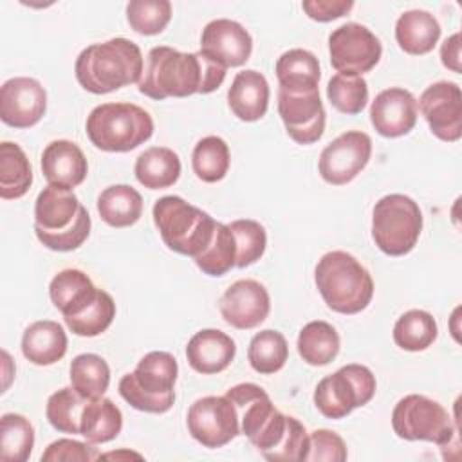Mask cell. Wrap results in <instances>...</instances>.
<instances>
[{"label":"cell","instance_id":"e575fe53","mask_svg":"<svg viewBox=\"0 0 462 462\" xmlns=\"http://www.w3.org/2000/svg\"><path fill=\"white\" fill-rule=\"evenodd\" d=\"M289 357V345L282 332L265 328L253 336L247 348V361L258 374L271 375L283 368Z\"/></svg>","mask_w":462,"mask_h":462},{"label":"cell","instance_id":"f35d334b","mask_svg":"<svg viewBox=\"0 0 462 462\" xmlns=\"http://www.w3.org/2000/svg\"><path fill=\"white\" fill-rule=\"evenodd\" d=\"M88 399L81 397L72 386L60 388L47 399L45 417L49 424L60 433L79 435L81 413Z\"/></svg>","mask_w":462,"mask_h":462},{"label":"cell","instance_id":"5b68a950","mask_svg":"<svg viewBox=\"0 0 462 462\" xmlns=\"http://www.w3.org/2000/svg\"><path fill=\"white\" fill-rule=\"evenodd\" d=\"M177 359L164 350L148 352L134 372L119 381V395L135 410L166 413L175 402Z\"/></svg>","mask_w":462,"mask_h":462},{"label":"cell","instance_id":"7dc6e473","mask_svg":"<svg viewBox=\"0 0 462 462\" xmlns=\"http://www.w3.org/2000/svg\"><path fill=\"white\" fill-rule=\"evenodd\" d=\"M352 7V0H307L301 4L307 16L316 22H332L350 13Z\"/></svg>","mask_w":462,"mask_h":462},{"label":"cell","instance_id":"bcb514c9","mask_svg":"<svg viewBox=\"0 0 462 462\" xmlns=\"http://www.w3.org/2000/svg\"><path fill=\"white\" fill-rule=\"evenodd\" d=\"M99 458L97 449L92 442H79L72 439H58L47 446L42 455V462H61V460H79V462H92Z\"/></svg>","mask_w":462,"mask_h":462},{"label":"cell","instance_id":"f1b7e54d","mask_svg":"<svg viewBox=\"0 0 462 462\" xmlns=\"http://www.w3.org/2000/svg\"><path fill=\"white\" fill-rule=\"evenodd\" d=\"M97 213L112 227H130L143 215V197L128 184L108 186L97 197Z\"/></svg>","mask_w":462,"mask_h":462},{"label":"cell","instance_id":"1f68e13d","mask_svg":"<svg viewBox=\"0 0 462 462\" xmlns=\"http://www.w3.org/2000/svg\"><path fill=\"white\" fill-rule=\"evenodd\" d=\"M339 334L336 328L321 319L309 321L298 336V354L307 365L325 366L339 354Z\"/></svg>","mask_w":462,"mask_h":462},{"label":"cell","instance_id":"9c48e42d","mask_svg":"<svg viewBox=\"0 0 462 462\" xmlns=\"http://www.w3.org/2000/svg\"><path fill=\"white\" fill-rule=\"evenodd\" d=\"M377 383L365 365H345L337 372L323 377L314 390V404L327 419H345L356 408L368 404Z\"/></svg>","mask_w":462,"mask_h":462},{"label":"cell","instance_id":"e0dca14e","mask_svg":"<svg viewBox=\"0 0 462 462\" xmlns=\"http://www.w3.org/2000/svg\"><path fill=\"white\" fill-rule=\"evenodd\" d=\"M218 309L227 325L249 330L265 321L271 310V298L260 282L249 278L236 280L220 296Z\"/></svg>","mask_w":462,"mask_h":462},{"label":"cell","instance_id":"7a4b0ae2","mask_svg":"<svg viewBox=\"0 0 462 462\" xmlns=\"http://www.w3.org/2000/svg\"><path fill=\"white\" fill-rule=\"evenodd\" d=\"M144 60L137 43L126 38H112L85 47L76 58L78 83L92 94H108L132 83H139Z\"/></svg>","mask_w":462,"mask_h":462},{"label":"cell","instance_id":"7c38bea8","mask_svg":"<svg viewBox=\"0 0 462 462\" xmlns=\"http://www.w3.org/2000/svg\"><path fill=\"white\" fill-rule=\"evenodd\" d=\"M186 424L189 435L209 449L229 444L240 433L236 408L226 395L197 399L188 410Z\"/></svg>","mask_w":462,"mask_h":462},{"label":"cell","instance_id":"ab89813d","mask_svg":"<svg viewBox=\"0 0 462 462\" xmlns=\"http://www.w3.org/2000/svg\"><path fill=\"white\" fill-rule=\"evenodd\" d=\"M114 318H116V301L106 291L99 289L96 300L78 316L67 318L65 325L76 336L96 337L112 325Z\"/></svg>","mask_w":462,"mask_h":462},{"label":"cell","instance_id":"2e32d148","mask_svg":"<svg viewBox=\"0 0 462 462\" xmlns=\"http://www.w3.org/2000/svg\"><path fill=\"white\" fill-rule=\"evenodd\" d=\"M47 110L43 85L27 76L7 79L0 87V119L13 128L34 126Z\"/></svg>","mask_w":462,"mask_h":462},{"label":"cell","instance_id":"5bb4252c","mask_svg":"<svg viewBox=\"0 0 462 462\" xmlns=\"http://www.w3.org/2000/svg\"><path fill=\"white\" fill-rule=\"evenodd\" d=\"M431 134L446 143L462 135V92L455 81L431 83L417 103Z\"/></svg>","mask_w":462,"mask_h":462},{"label":"cell","instance_id":"f6af8a7d","mask_svg":"<svg viewBox=\"0 0 462 462\" xmlns=\"http://www.w3.org/2000/svg\"><path fill=\"white\" fill-rule=\"evenodd\" d=\"M348 457L345 440L330 430H314L309 433V451L305 460L309 462H345Z\"/></svg>","mask_w":462,"mask_h":462},{"label":"cell","instance_id":"52a82bcc","mask_svg":"<svg viewBox=\"0 0 462 462\" xmlns=\"http://www.w3.org/2000/svg\"><path fill=\"white\" fill-rule=\"evenodd\" d=\"M152 215L168 249L191 258L208 247L217 227L213 217L191 206L179 195H164L155 200Z\"/></svg>","mask_w":462,"mask_h":462},{"label":"cell","instance_id":"ffe728a7","mask_svg":"<svg viewBox=\"0 0 462 462\" xmlns=\"http://www.w3.org/2000/svg\"><path fill=\"white\" fill-rule=\"evenodd\" d=\"M42 173L51 186L72 189L79 186L87 173L88 162L81 148L67 139L49 143L42 153Z\"/></svg>","mask_w":462,"mask_h":462},{"label":"cell","instance_id":"30bf717a","mask_svg":"<svg viewBox=\"0 0 462 462\" xmlns=\"http://www.w3.org/2000/svg\"><path fill=\"white\" fill-rule=\"evenodd\" d=\"M392 428L399 439L426 440L440 448L455 437V424L448 410L420 393L402 397L392 411Z\"/></svg>","mask_w":462,"mask_h":462},{"label":"cell","instance_id":"ee69618b","mask_svg":"<svg viewBox=\"0 0 462 462\" xmlns=\"http://www.w3.org/2000/svg\"><path fill=\"white\" fill-rule=\"evenodd\" d=\"M309 451V433L305 426L296 419L287 415V426L278 440V444L263 457L271 462H303Z\"/></svg>","mask_w":462,"mask_h":462},{"label":"cell","instance_id":"d590c367","mask_svg":"<svg viewBox=\"0 0 462 462\" xmlns=\"http://www.w3.org/2000/svg\"><path fill=\"white\" fill-rule=\"evenodd\" d=\"M231 164L229 146L218 135L202 137L191 153V166L202 182H218L226 177Z\"/></svg>","mask_w":462,"mask_h":462},{"label":"cell","instance_id":"6da1fadb","mask_svg":"<svg viewBox=\"0 0 462 462\" xmlns=\"http://www.w3.org/2000/svg\"><path fill=\"white\" fill-rule=\"evenodd\" d=\"M226 70L200 51L180 52L173 47L159 45L150 49L137 88L157 101L209 94L224 83Z\"/></svg>","mask_w":462,"mask_h":462},{"label":"cell","instance_id":"4fadbf2b","mask_svg":"<svg viewBox=\"0 0 462 462\" xmlns=\"http://www.w3.org/2000/svg\"><path fill=\"white\" fill-rule=\"evenodd\" d=\"M370 155V135L361 130H348L323 148L318 170L325 182L332 186H345L365 170Z\"/></svg>","mask_w":462,"mask_h":462},{"label":"cell","instance_id":"7bdbcfd3","mask_svg":"<svg viewBox=\"0 0 462 462\" xmlns=\"http://www.w3.org/2000/svg\"><path fill=\"white\" fill-rule=\"evenodd\" d=\"M227 226L236 242V267L244 269L258 262L267 245V233L263 226L253 218H238Z\"/></svg>","mask_w":462,"mask_h":462},{"label":"cell","instance_id":"d4e9b609","mask_svg":"<svg viewBox=\"0 0 462 462\" xmlns=\"http://www.w3.org/2000/svg\"><path fill=\"white\" fill-rule=\"evenodd\" d=\"M67 334L58 321L40 319L31 323L22 336V354L38 366L58 363L67 354Z\"/></svg>","mask_w":462,"mask_h":462},{"label":"cell","instance_id":"cb8c5ba5","mask_svg":"<svg viewBox=\"0 0 462 462\" xmlns=\"http://www.w3.org/2000/svg\"><path fill=\"white\" fill-rule=\"evenodd\" d=\"M99 287L92 283L88 274L79 269L60 271L49 285V296L63 319L83 312L97 296Z\"/></svg>","mask_w":462,"mask_h":462},{"label":"cell","instance_id":"3957f363","mask_svg":"<svg viewBox=\"0 0 462 462\" xmlns=\"http://www.w3.org/2000/svg\"><path fill=\"white\" fill-rule=\"evenodd\" d=\"M90 215L72 189L47 186L34 202L36 238L51 251H74L90 235Z\"/></svg>","mask_w":462,"mask_h":462},{"label":"cell","instance_id":"4316f807","mask_svg":"<svg viewBox=\"0 0 462 462\" xmlns=\"http://www.w3.org/2000/svg\"><path fill=\"white\" fill-rule=\"evenodd\" d=\"M440 38L439 20L424 9L404 11L395 22V40L411 56H422L435 49Z\"/></svg>","mask_w":462,"mask_h":462},{"label":"cell","instance_id":"277c9868","mask_svg":"<svg viewBox=\"0 0 462 462\" xmlns=\"http://www.w3.org/2000/svg\"><path fill=\"white\" fill-rule=\"evenodd\" d=\"M316 287L328 309L339 314H357L374 296L368 269L346 251L325 253L314 269Z\"/></svg>","mask_w":462,"mask_h":462},{"label":"cell","instance_id":"d6a6232c","mask_svg":"<svg viewBox=\"0 0 462 462\" xmlns=\"http://www.w3.org/2000/svg\"><path fill=\"white\" fill-rule=\"evenodd\" d=\"M70 386L85 399L103 397L110 384V368L97 354H79L70 361Z\"/></svg>","mask_w":462,"mask_h":462},{"label":"cell","instance_id":"9a60e30c","mask_svg":"<svg viewBox=\"0 0 462 462\" xmlns=\"http://www.w3.org/2000/svg\"><path fill=\"white\" fill-rule=\"evenodd\" d=\"M278 114L287 135L298 144H314L325 132L327 114L319 90L289 94L278 88Z\"/></svg>","mask_w":462,"mask_h":462},{"label":"cell","instance_id":"d6986e66","mask_svg":"<svg viewBox=\"0 0 462 462\" xmlns=\"http://www.w3.org/2000/svg\"><path fill=\"white\" fill-rule=\"evenodd\" d=\"M370 121L383 137H401L413 130L417 123V99L401 87L381 90L370 106Z\"/></svg>","mask_w":462,"mask_h":462},{"label":"cell","instance_id":"74e56055","mask_svg":"<svg viewBox=\"0 0 462 462\" xmlns=\"http://www.w3.org/2000/svg\"><path fill=\"white\" fill-rule=\"evenodd\" d=\"M0 448L4 462H25L34 448V428L20 413H4L0 419Z\"/></svg>","mask_w":462,"mask_h":462},{"label":"cell","instance_id":"7402d4cb","mask_svg":"<svg viewBox=\"0 0 462 462\" xmlns=\"http://www.w3.org/2000/svg\"><path fill=\"white\" fill-rule=\"evenodd\" d=\"M226 397L235 404L240 422V433L253 442L262 430L276 415V408L267 392L254 383H240L226 392Z\"/></svg>","mask_w":462,"mask_h":462},{"label":"cell","instance_id":"ba28073f","mask_svg":"<svg viewBox=\"0 0 462 462\" xmlns=\"http://www.w3.org/2000/svg\"><path fill=\"white\" fill-rule=\"evenodd\" d=\"M420 231L422 211L411 197L390 193L375 202L372 211V238L384 254H408L415 247Z\"/></svg>","mask_w":462,"mask_h":462},{"label":"cell","instance_id":"681fc988","mask_svg":"<svg viewBox=\"0 0 462 462\" xmlns=\"http://www.w3.org/2000/svg\"><path fill=\"white\" fill-rule=\"evenodd\" d=\"M119 457H137V458H141V455L132 453V451H126V453H105V455H99V458H119Z\"/></svg>","mask_w":462,"mask_h":462},{"label":"cell","instance_id":"f546056e","mask_svg":"<svg viewBox=\"0 0 462 462\" xmlns=\"http://www.w3.org/2000/svg\"><path fill=\"white\" fill-rule=\"evenodd\" d=\"M123 430L121 410L106 397L88 399L79 424V435L92 444H105L114 440Z\"/></svg>","mask_w":462,"mask_h":462},{"label":"cell","instance_id":"484cf974","mask_svg":"<svg viewBox=\"0 0 462 462\" xmlns=\"http://www.w3.org/2000/svg\"><path fill=\"white\" fill-rule=\"evenodd\" d=\"M276 78L280 90L289 94L319 90V61L307 49H289L276 60Z\"/></svg>","mask_w":462,"mask_h":462},{"label":"cell","instance_id":"44dd1931","mask_svg":"<svg viewBox=\"0 0 462 462\" xmlns=\"http://www.w3.org/2000/svg\"><path fill=\"white\" fill-rule=\"evenodd\" d=\"M235 341L231 336L218 328H202L195 332L186 345V357L189 366L202 375L226 370L235 359Z\"/></svg>","mask_w":462,"mask_h":462},{"label":"cell","instance_id":"836d02e7","mask_svg":"<svg viewBox=\"0 0 462 462\" xmlns=\"http://www.w3.org/2000/svg\"><path fill=\"white\" fill-rule=\"evenodd\" d=\"M439 328L435 318L420 309H411L399 316L393 325V341L408 352H420L433 345Z\"/></svg>","mask_w":462,"mask_h":462},{"label":"cell","instance_id":"c3c4849f","mask_svg":"<svg viewBox=\"0 0 462 462\" xmlns=\"http://www.w3.org/2000/svg\"><path fill=\"white\" fill-rule=\"evenodd\" d=\"M440 61L446 69L453 70V72H460V34L455 32L449 38L444 40L442 47H440Z\"/></svg>","mask_w":462,"mask_h":462},{"label":"cell","instance_id":"603a6c76","mask_svg":"<svg viewBox=\"0 0 462 462\" xmlns=\"http://www.w3.org/2000/svg\"><path fill=\"white\" fill-rule=\"evenodd\" d=\"M227 105L240 121L253 123L262 119L269 106V83L265 76L254 69L238 72L227 90Z\"/></svg>","mask_w":462,"mask_h":462},{"label":"cell","instance_id":"ac0fdd59","mask_svg":"<svg viewBox=\"0 0 462 462\" xmlns=\"http://www.w3.org/2000/svg\"><path fill=\"white\" fill-rule=\"evenodd\" d=\"M200 52L224 69L240 67L253 52V38L242 23L217 18L202 29Z\"/></svg>","mask_w":462,"mask_h":462},{"label":"cell","instance_id":"83f0119b","mask_svg":"<svg viewBox=\"0 0 462 462\" xmlns=\"http://www.w3.org/2000/svg\"><path fill=\"white\" fill-rule=\"evenodd\" d=\"M134 173L141 186L148 189H164L179 180L180 159L171 148L152 146L135 159Z\"/></svg>","mask_w":462,"mask_h":462},{"label":"cell","instance_id":"8992f818","mask_svg":"<svg viewBox=\"0 0 462 462\" xmlns=\"http://www.w3.org/2000/svg\"><path fill=\"white\" fill-rule=\"evenodd\" d=\"M85 130L97 150L123 153L152 137L153 119L134 103H103L90 110Z\"/></svg>","mask_w":462,"mask_h":462},{"label":"cell","instance_id":"60d3db41","mask_svg":"<svg viewBox=\"0 0 462 462\" xmlns=\"http://www.w3.org/2000/svg\"><path fill=\"white\" fill-rule=\"evenodd\" d=\"M327 97L337 112L356 116L368 103V83L363 76L334 74L327 85Z\"/></svg>","mask_w":462,"mask_h":462},{"label":"cell","instance_id":"8fae6325","mask_svg":"<svg viewBox=\"0 0 462 462\" xmlns=\"http://www.w3.org/2000/svg\"><path fill=\"white\" fill-rule=\"evenodd\" d=\"M328 52L337 74L363 76L379 63L383 45L368 27L348 22L330 32Z\"/></svg>","mask_w":462,"mask_h":462},{"label":"cell","instance_id":"b9f144b4","mask_svg":"<svg viewBox=\"0 0 462 462\" xmlns=\"http://www.w3.org/2000/svg\"><path fill=\"white\" fill-rule=\"evenodd\" d=\"M126 20L137 34H159L171 20V4L168 0H132L126 4Z\"/></svg>","mask_w":462,"mask_h":462},{"label":"cell","instance_id":"8d00e7d4","mask_svg":"<svg viewBox=\"0 0 462 462\" xmlns=\"http://www.w3.org/2000/svg\"><path fill=\"white\" fill-rule=\"evenodd\" d=\"M193 262L208 276H224L236 267V242L227 224L217 222L211 242Z\"/></svg>","mask_w":462,"mask_h":462},{"label":"cell","instance_id":"4dcf8cb0","mask_svg":"<svg viewBox=\"0 0 462 462\" xmlns=\"http://www.w3.org/2000/svg\"><path fill=\"white\" fill-rule=\"evenodd\" d=\"M32 184V168L25 152L11 141L0 144V197L16 200L23 197Z\"/></svg>","mask_w":462,"mask_h":462}]
</instances>
